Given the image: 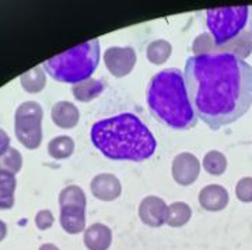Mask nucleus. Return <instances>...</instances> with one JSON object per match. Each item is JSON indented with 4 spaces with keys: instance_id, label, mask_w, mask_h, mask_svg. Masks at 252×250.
<instances>
[{
    "instance_id": "f257e3e1",
    "label": "nucleus",
    "mask_w": 252,
    "mask_h": 250,
    "mask_svg": "<svg viewBox=\"0 0 252 250\" xmlns=\"http://www.w3.org/2000/svg\"><path fill=\"white\" fill-rule=\"evenodd\" d=\"M196 117L212 130L237 122L252 107V66L234 55H195L184 70Z\"/></svg>"
},
{
    "instance_id": "f03ea898",
    "label": "nucleus",
    "mask_w": 252,
    "mask_h": 250,
    "mask_svg": "<svg viewBox=\"0 0 252 250\" xmlns=\"http://www.w3.org/2000/svg\"><path fill=\"white\" fill-rule=\"evenodd\" d=\"M90 137L94 147L114 161H146L157 148L150 129L129 112L95 122L91 126Z\"/></svg>"
},
{
    "instance_id": "7ed1b4c3",
    "label": "nucleus",
    "mask_w": 252,
    "mask_h": 250,
    "mask_svg": "<svg viewBox=\"0 0 252 250\" xmlns=\"http://www.w3.org/2000/svg\"><path fill=\"white\" fill-rule=\"evenodd\" d=\"M146 99L154 119L171 130L185 132L198 123L180 69H165L153 76L146 89Z\"/></svg>"
},
{
    "instance_id": "20e7f679",
    "label": "nucleus",
    "mask_w": 252,
    "mask_h": 250,
    "mask_svg": "<svg viewBox=\"0 0 252 250\" xmlns=\"http://www.w3.org/2000/svg\"><path fill=\"white\" fill-rule=\"evenodd\" d=\"M207 31L193 41L192 51L198 55L221 54L223 46L235 41L250 21V6L221 7L205 13Z\"/></svg>"
},
{
    "instance_id": "39448f33",
    "label": "nucleus",
    "mask_w": 252,
    "mask_h": 250,
    "mask_svg": "<svg viewBox=\"0 0 252 250\" xmlns=\"http://www.w3.org/2000/svg\"><path fill=\"white\" fill-rule=\"evenodd\" d=\"M101 57L99 39L94 38L44 62L46 73L56 81L77 84L91 79Z\"/></svg>"
},
{
    "instance_id": "423d86ee",
    "label": "nucleus",
    "mask_w": 252,
    "mask_h": 250,
    "mask_svg": "<svg viewBox=\"0 0 252 250\" xmlns=\"http://www.w3.org/2000/svg\"><path fill=\"white\" fill-rule=\"evenodd\" d=\"M44 109L35 101L23 102L14 113V133L28 150H35L42 141Z\"/></svg>"
},
{
    "instance_id": "0eeeda50",
    "label": "nucleus",
    "mask_w": 252,
    "mask_h": 250,
    "mask_svg": "<svg viewBox=\"0 0 252 250\" xmlns=\"http://www.w3.org/2000/svg\"><path fill=\"white\" fill-rule=\"evenodd\" d=\"M137 56L135 49L132 46L119 48V46H111L104 54V62L105 67L114 77H125L135 67Z\"/></svg>"
},
{
    "instance_id": "6e6552de",
    "label": "nucleus",
    "mask_w": 252,
    "mask_h": 250,
    "mask_svg": "<svg viewBox=\"0 0 252 250\" xmlns=\"http://www.w3.org/2000/svg\"><path fill=\"white\" fill-rule=\"evenodd\" d=\"M171 173L174 180L181 186H189L196 182L200 173L199 160L190 152L178 154L171 165Z\"/></svg>"
},
{
    "instance_id": "1a4fd4ad",
    "label": "nucleus",
    "mask_w": 252,
    "mask_h": 250,
    "mask_svg": "<svg viewBox=\"0 0 252 250\" xmlns=\"http://www.w3.org/2000/svg\"><path fill=\"white\" fill-rule=\"evenodd\" d=\"M168 206L165 201L157 196L144 197L139 206V218L140 221L152 228H160L165 223Z\"/></svg>"
},
{
    "instance_id": "9d476101",
    "label": "nucleus",
    "mask_w": 252,
    "mask_h": 250,
    "mask_svg": "<svg viewBox=\"0 0 252 250\" xmlns=\"http://www.w3.org/2000/svg\"><path fill=\"white\" fill-rule=\"evenodd\" d=\"M90 189L93 196L101 201H114L122 193L119 179L112 173H99L91 179Z\"/></svg>"
},
{
    "instance_id": "9b49d317",
    "label": "nucleus",
    "mask_w": 252,
    "mask_h": 250,
    "mask_svg": "<svg viewBox=\"0 0 252 250\" xmlns=\"http://www.w3.org/2000/svg\"><path fill=\"white\" fill-rule=\"evenodd\" d=\"M61 207V226L69 235H77L86 226V206L63 204Z\"/></svg>"
},
{
    "instance_id": "f8f14e48",
    "label": "nucleus",
    "mask_w": 252,
    "mask_h": 250,
    "mask_svg": "<svg viewBox=\"0 0 252 250\" xmlns=\"http://www.w3.org/2000/svg\"><path fill=\"white\" fill-rule=\"evenodd\" d=\"M228 192L221 185H207L199 193V204L206 211H221L228 204Z\"/></svg>"
},
{
    "instance_id": "ddd939ff",
    "label": "nucleus",
    "mask_w": 252,
    "mask_h": 250,
    "mask_svg": "<svg viewBox=\"0 0 252 250\" xmlns=\"http://www.w3.org/2000/svg\"><path fill=\"white\" fill-rule=\"evenodd\" d=\"M83 242L89 250H108L112 243V231L104 223H93L84 231Z\"/></svg>"
},
{
    "instance_id": "4468645a",
    "label": "nucleus",
    "mask_w": 252,
    "mask_h": 250,
    "mask_svg": "<svg viewBox=\"0 0 252 250\" xmlns=\"http://www.w3.org/2000/svg\"><path fill=\"white\" fill-rule=\"evenodd\" d=\"M51 116L54 123L61 129H73L79 123L80 112L76 105L69 101H59L52 107Z\"/></svg>"
},
{
    "instance_id": "2eb2a0df",
    "label": "nucleus",
    "mask_w": 252,
    "mask_h": 250,
    "mask_svg": "<svg viewBox=\"0 0 252 250\" xmlns=\"http://www.w3.org/2000/svg\"><path fill=\"white\" fill-rule=\"evenodd\" d=\"M105 89L104 81L98 79H89L77 84H73L72 94L79 102H90L93 99L98 98Z\"/></svg>"
},
{
    "instance_id": "dca6fc26",
    "label": "nucleus",
    "mask_w": 252,
    "mask_h": 250,
    "mask_svg": "<svg viewBox=\"0 0 252 250\" xmlns=\"http://www.w3.org/2000/svg\"><path fill=\"white\" fill-rule=\"evenodd\" d=\"M16 188H17V180L14 173L0 169V210L13 208Z\"/></svg>"
},
{
    "instance_id": "f3484780",
    "label": "nucleus",
    "mask_w": 252,
    "mask_h": 250,
    "mask_svg": "<svg viewBox=\"0 0 252 250\" xmlns=\"http://www.w3.org/2000/svg\"><path fill=\"white\" fill-rule=\"evenodd\" d=\"M192 217V208L189 204L184 201H174L167 208V217H165V223L172 228H181Z\"/></svg>"
},
{
    "instance_id": "a211bd4d",
    "label": "nucleus",
    "mask_w": 252,
    "mask_h": 250,
    "mask_svg": "<svg viewBox=\"0 0 252 250\" xmlns=\"http://www.w3.org/2000/svg\"><path fill=\"white\" fill-rule=\"evenodd\" d=\"M20 84L30 94L41 92L46 84V76L42 67H34L28 72L23 73L20 77Z\"/></svg>"
},
{
    "instance_id": "6ab92c4d",
    "label": "nucleus",
    "mask_w": 252,
    "mask_h": 250,
    "mask_svg": "<svg viewBox=\"0 0 252 250\" xmlns=\"http://www.w3.org/2000/svg\"><path fill=\"white\" fill-rule=\"evenodd\" d=\"M172 54V46L165 39H157L147 45L146 48V56L147 60L153 64H162L168 60V57Z\"/></svg>"
},
{
    "instance_id": "aec40b11",
    "label": "nucleus",
    "mask_w": 252,
    "mask_h": 250,
    "mask_svg": "<svg viewBox=\"0 0 252 250\" xmlns=\"http://www.w3.org/2000/svg\"><path fill=\"white\" fill-rule=\"evenodd\" d=\"M74 152V141L69 136H58L48 144V154L55 160H66Z\"/></svg>"
},
{
    "instance_id": "412c9836",
    "label": "nucleus",
    "mask_w": 252,
    "mask_h": 250,
    "mask_svg": "<svg viewBox=\"0 0 252 250\" xmlns=\"http://www.w3.org/2000/svg\"><path fill=\"white\" fill-rule=\"evenodd\" d=\"M203 168L207 173L213 175V176H220L223 175L227 169V158L223 152L212 150L203 157Z\"/></svg>"
},
{
    "instance_id": "4be33fe9",
    "label": "nucleus",
    "mask_w": 252,
    "mask_h": 250,
    "mask_svg": "<svg viewBox=\"0 0 252 250\" xmlns=\"http://www.w3.org/2000/svg\"><path fill=\"white\" fill-rule=\"evenodd\" d=\"M63 204H83L87 206V197L84 194L83 189L72 185L64 188L59 193V206Z\"/></svg>"
},
{
    "instance_id": "5701e85b",
    "label": "nucleus",
    "mask_w": 252,
    "mask_h": 250,
    "mask_svg": "<svg viewBox=\"0 0 252 250\" xmlns=\"http://www.w3.org/2000/svg\"><path fill=\"white\" fill-rule=\"evenodd\" d=\"M23 167V157L18 150L10 147L9 150L6 151V154H3L0 157V169L7 170L10 173H17Z\"/></svg>"
},
{
    "instance_id": "b1692460",
    "label": "nucleus",
    "mask_w": 252,
    "mask_h": 250,
    "mask_svg": "<svg viewBox=\"0 0 252 250\" xmlns=\"http://www.w3.org/2000/svg\"><path fill=\"white\" fill-rule=\"evenodd\" d=\"M235 196L243 203H252V178L247 176L237 182Z\"/></svg>"
},
{
    "instance_id": "393cba45",
    "label": "nucleus",
    "mask_w": 252,
    "mask_h": 250,
    "mask_svg": "<svg viewBox=\"0 0 252 250\" xmlns=\"http://www.w3.org/2000/svg\"><path fill=\"white\" fill-rule=\"evenodd\" d=\"M55 222L54 214L49 210H41L35 215V226L39 231H46L49 229Z\"/></svg>"
},
{
    "instance_id": "a878e982",
    "label": "nucleus",
    "mask_w": 252,
    "mask_h": 250,
    "mask_svg": "<svg viewBox=\"0 0 252 250\" xmlns=\"http://www.w3.org/2000/svg\"><path fill=\"white\" fill-rule=\"evenodd\" d=\"M10 148V137L3 129H0V157Z\"/></svg>"
},
{
    "instance_id": "bb28decb",
    "label": "nucleus",
    "mask_w": 252,
    "mask_h": 250,
    "mask_svg": "<svg viewBox=\"0 0 252 250\" xmlns=\"http://www.w3.org/2000/svg\"><path fill=\"white\" fill-rule=\"evenodd\" d=\"M6 235H7V226H6V223L0 220V242L6 238Z\"/></svg>"
},
{
    "instance_id": "cd10ccee",
    "label": "nucleus",
    "mask_w": 252,
    "mask_h": 250,
    "mask_svg": "<svg viewBox=\"0 0 252 250\" xmlns=\"http://www.w3.org/2000/svg\"><path fill=\"white\" fill-rule=\"evenodd\" d=\"M38 250H61L58 246H55L54 243H44V245H41L39 246V249Z\"/></svg>"
},
{
    "instance_id": "c85d7f7f",
    "label": "nucleus",
    "mask_w": 252,
    "mask_h": 250,
    "mask_svg": "<svg viewBox=\"0 0 252 250\" xmlns=\"http://www.w3.org/2000/svg\"><path fill=\"white\" fill-rule=\"evenodd\" d=\"M248 24H250V32L252 35V7H250V21H248Z\"/></svg>"
}]
</instances>
